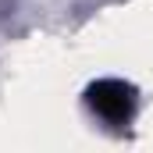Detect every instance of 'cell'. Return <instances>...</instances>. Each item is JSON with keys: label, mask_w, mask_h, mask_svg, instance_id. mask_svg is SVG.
<instances>
[{"label": "cell", "mask_w": 153, "mask_h": 153, "mask_svg": "<svg viewBox=\"0 0 153 153\" xmlns=\"http://www.w3.org/2000/svg\"><path fill=\"white\" fill-rule=\"evenodd\" d=\"M85 103L111 125H125L135 111V89L117 82V78H100L85 89Z\"/></svg>", "instance_id": "obj_1"}]
</instances>
